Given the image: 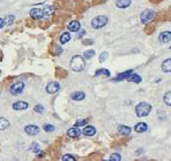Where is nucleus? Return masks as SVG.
<instances>
[{
	"label": "nucleus",
	"mask_w": 171,
	"mask_h": 161,
	"mask_svg": "<svg viewBox=\"0 0 171 161\" xmlns=\"http://www.w3.org/2000/svg\"><path fill=\"white\" fill-rule=\"evenodd\" d=\"M71 68L75 72H82L86 68L85 59L81 55H75L71 59Z\"/></svg>",
	"instance_id": "f257e3e1"
},
{
	"label": "nucleus",
	"mask_w": 171,
	"mask_h": 161,
	"mask_svg": "<svg viewBox=\"0 0 171 161\" xmlns=\"http://www.w3.org/2000/svg\"><path fill=\"white\" fill-rule=\"evenodd\" d=\"M152 106L150 104H148L146 102H142L139 103L135 108L136 115L138 117H146L149 115V113L151 112Z\"/></svg>",
	"instance_id": "f03ea898"
},
{
	"label": "nucleus",
	"mask_w": 171,
	"mask_h": 161,
	"mask_svg": "<svg viewBox=\"0 0 171 161\" xmlns=\"http://www.w3.org/2000/svg\"><path fill=\"white\" fill-rule=\"evenodd\" d=\"M108 22V17L104 16V15H100V16L95 17L93 20H92V26H93L95 29H99V28L104 27Z\"/></svg>",
	"instance_id": "7ed1b4c3"
},
{
	"label": "nucleus",
	"mask_w": 171,
	"mask_h": 161,
	"mask_svg": "<svg viewBox=\"0 0 171 161\" xmlns=\"http://www.w3.org/2000/svg\"><path fill=\"white\" fill-rule=\"evenodd\" d=\"M155 17V12L153 10H150V9H146L141 13V21L144 24L149 23L150 21Z\"/></svg>",
	"instance_id": "20e7f679"
},
{
	"label": "nucleus",
	"mask_w": 171,
	"mask_h": 161,
	"mask_svg": "<svg viewBox=\"0 0 171 161\" xmlns=\"http://www.w3.org/2000/svg\"><path fill=\"white\" fill-rule=\"evenodd\" d=\"M24 89V84L22 82H17V83L13 84L10 88V93L12 95H19L22 93Z\"/></svg>",
	"instance_id": "39448f33"
},
{
	"label": "nucleus",
	"mask_w": 171,
	"mask_h": 161,
	"mask_svg": "<svg viewBox=\"0 0 171 161\" xmlns=\"http://www.w3.org/2000/svg\"><path fill=\"white\" fill-rule=\"evenodd\" d=\"M59 89H61V86L56 82H50L46 86V92L49 94H55L56 92H59Z\"/></svg>",
	"instance_id": "423d86ee"
},
{
	"label": "nucleus",
	"mask_w": 171,
	"mask_h": 161,
	"mask_svg": "<svg viewBox=\"0 0 171 161\" xmlns=\"http://www.w3.org/2000/svg\"><path fill=\"white\" fill-rule=\"evenodd\" d=\"M43 10L39 8H33L30 10V16L33 18V19H40V18L43 17Z\"/></svg>",
	"instance_id": "0eeeda50"
},
{
	"label": "nucleus",
	"mask_w": 171,
	"mask_h": 161,
	"mask_svg": "<svg viewBox=\"0 0 171 161\" xmlns=\"http://www.w3.org/2000/svg\"><path fill=\"white\" fill-rule=\"evenodd\" d=\"M24 130L28 135H31V136H34V135L39 133V128L35 125H28L24 128Z\"/></svg>",
	"instance_id": "6e6552de"
},
{
	"label": "nucleus",
	"mask_w": 171,
	"mask_h": 161,
	"mask_svg": "<svg viewBox=\"0 0 171 161\" xmlns=\"http://www.w3.org/2000/svg\"><path fill=\"white\" fill-rule=\"evenodd\" d=\"M12 108L16 110V111H22V110L28 108V104L26 102H23V101H18V102H15L12 105Z\"/></svg>",
	"instance_id": "1a4fd4ad"
},
{
	"label": "nucleus",
	"mask_w": 171,
	"mask_h": 161,
	"mask_svg": "<svg viewBox=\"0 0 171 161\" xmlns=\"http://www.w3.org/2000/svg\"><path fill=\"white\" fill-rule=\"evenodd\" d=\"M159 40L161 42L166 43L171 40V31H163L159 34Z\"/></svg>",
	"instance_id": "9d476101"
},
{
	"label": "nucleus",
	"mask_w": 171,
	"mask_h": 161,
	"mask_svg": "<svg viewBox=\"0 0 171 161\" xmlns=\"http://www.w3.org/2000/svg\"><path fill=\"white\" fill-rule=\"evenodd\" d=\"M82 133V131L79 129V127H75L74 128H71V129H69V131H68V136H69L71 138H77L79 137L81 135Z\"/></svg>",
	"instance_id": "9b49d317"
},
{
	"label": "nucleus",
	"mask_w": 171,
	"mask_h": 161,
	"mask_svg": "<svg viewBox=\"0 0 171 161\" xmlns=\"http://www.w3.org/2000/svg\"><path fill=\"white\" fill-rule=\"evenodd\" d=\"M161 68L164 72H171V58L165 59L161 65Z\"/></svg>",
	"instance_id": "f8f14e48"
},
{
	"label": "nucleus",
	"mask_w": 171,
	"mask_h": 161,
	"mask_svg": "<svg viewBox=\"0 0 171 161\" xmlns=\"http://www.w3.org/2000/svg\"><path fill=\"white\" fill-rule=\"evenodd\" d=\"M118 131H119L120 134L123 135V136H128V135L131 133V128L128 127V126L121 125L118 127Z\"/></svg>",
	"instance_id": "ddd939ff"
},
{
	"label": "nucleus",
	"mask_w": 171,
	"mask_h": 161,
	"mask_svg": "<svg viewBox=\"0 0 171 161\" xmlns=\"http://www.w3.org/2000/svg\"><path fill=\"white\" fill-rule=\"evenodd\" d=\"M83 133L86 136H94L96 134V128L93 127V126H87V127L84 128Z\"/></svg>",
	"instance_id": "4468645a"
},
{
	"label": "nucleus",
	"mask_w": 171,
	"mask_h": 161,
	"mask_svg": "<svg viewBox=\"0 0 171 161\" xmlns=\"http://www.w3.org/2000/svg\"><path fill=\"white\" fill-rule=\"evenodd\" d=\"M80 27H81V25H80V22L79 21H71V22L69 23L68 25V28L71 31H74V32H75V31H79L80 30Z\"/></svg>",
	"instance_id": "2eb2a0df"
},
{
	"label": "nucleus",
	"mask_w": 171,
	"mask_h": 161,
	"mask_svg": "<svg viewBox=\"0 0 171 161\" xmlns=\"http://www.w3.org/2000/svg\"><path fill=\"white\" fill-rule=\"evenodd\" d=\"M148 129V126L145 124V123H138L137 125L135 126V131L137 133H143Z\"/></svg>",
	"instance_id": "dca6fc26"
},
{
	"label": "nucleus",
	"mask_w": 171,
	"mask_h": 161,
	"mask_svg": "<svg viewBox=\"0 0 171 161\" xmlns=\"http://www.w3.org/2000/svg\"><path fill=\"white\" fill-rule=\"evenodd\" d=\"M130 4H131V0H118L116 2L117 7L119 8H126L130 6Z\"/></svg>",
	"instance_id": "f3484780"
},
{
	"label": "nucleus",
	"mask_w": 171,
	"mask_h": 161,
	"mask_svg": "<svg viewBox=\"0 0 171 161\" xmlns=\"http://www.w3.org/2000/svg\"><path fill=\"white\" fill-rule=\"evenodd\" d=\"M127 80H128L129 82H133V83L138 84V83H140V82L142 81V78H141L139 75H137V74H131V75H130L129 77L127 78Z\"/></svg>",
	"instance_id": "a211bd4d"
},
{
	"label": "nucleus",
	"mask_w": 171,
	"mask_h": 161,
	"mask_svg": "<svg viewBox=\"0 0 171 161\" xmlns=\"http://www.w3.org/2000/svg\"><path fill=\"white\" fill-rule=\"evenodd\" d=\"M71 98L75 101H82L86 98V95L83 92H75L74 94H72Z\"/></svg>",
	"instance_id": "6ab92c4d"
},
{
	"label": "nucleus",
	"mask_w": 171,
	"mask_h": 161,
	"mask_svg": "<svg viewBox=\"0 0 171 161\" xmlns=\"http://www.w3.org/2000/svg\"><path fill=\"white\" fill-rule=\"evenodd\" d=\"M9 121L7 119L3 118V117H0V130H5L9 127Z\"/></svg>",
	"instance_id": "aec40b11"
},
{
	"label": "nucleus",
	"mask_w": 171,
	"mask_h": 161,
	"mask_svg": "<svg viewBox=\"0 0 171 161\" xmlns=\"http://www.w3.org/2000/svg\"><path fill=\"white\" fill-rule=\"evenodd\" d=\"M132 71H127V72H122V74H120L118 77H117L115 80L117 81H122V80H125V79H127L130 75L132 74Z\"/></svg>",
	"instance_id": "412c9836"
},
{
	"label": "nucleus",
	"mask_w": 171,
	"mask_h": 161,
	"mask_svg": "<svg viewBox=\"0 0 171 161\" xmlns=\"http://www.w3.org/2000/svg\"><path fill=\"white\" fill-rule=\"evenodd\" d=\"M100 75H105L106 77H110L111 72L108 71L107 69H98L96 72V74H95V75H96V77H99Z\"/></svg>",
	"instance_id": "4be33fe9"
},
{
	"label": "nucleus",
	"mask_w": 171,
	"mask_h": 161,
	"mask_svg": "<svg viewBox=\"0 0 171 161\" xmlns=\"http://www.w3.org/2000/svg\"><path fill=\"white\" fill-rule=\"evenodd\" d=\"M69 39H71V34H69V32H64V33L62 34V36H61V42L62 43V45H65V43L69 42Z\"/></svg>",
	"instance_id": "5701e85b"
},
{
	"label": "nucleus",
	"mask_w": 171,
	"mask_h": 161,
	"mask_svg": "<svg viewBox=\"0 0 171 161\" xmlns=\"http://www.w3.org/2000/svg\"><path fill=\"white\" fill-rule=\"evenodd\" d=\"M14 21V16L13 15H7L5 18H4V23L5 25H11L13 23Z\"/></svg>",
	"instance_id": "b1692460"
},
{
	"label": "nucleus",
	"mask_w": 171,
	"mask_h": 161,
	"mask_svg": "<svg viewBox=\"0 0 171 161\" xmlns=\"http://www.w3.org/2000/svg\"><path fill=\"white\" fill-rule=\"evenodd\" d=\"M53 11H55V8L52 7V6H45L43 9V13L44 15H50L53 13Z\"/></svg>",
	"instance_id": "393cba45"
},
{
	"label": "nucleus",
	"mask_w": 171,
	"mask_h": 161,
	"mask_svg": "<svg viewBox=\"0 0 171 161\" xmlns=\"http://www.w3.org/2000/svg\"><path fill=\"white\" fill-rule=\"evenodd\" d=\"M164 102H165L166 105L171 106V91L164 95Z\"/></svg>",
	"instance_id": "a878e982"
},
{
	"label": "nucleus",
	"mask_w": 171,
	"mask_h": 161,
	"mask_svg": "<svg viewBox=\"0 0 171 161\" xmlns=\"http://www.w3.org/2000/svg\"><path fill=\"white\" fill-rule=\"evenodd\" d=\"M95 55V52L93 49H89V50H86V52H84V56L87 59H92L93 56Z\"/></svg>",
	"instance_id": "bb28decb"
},
{
	"label": "nucleus",
	"mask_w": 171,
	"mask_h": 161,
	"mask_svg": "<svg viewBox=\"0 0 171 161\" xmlns=\"http://www.w3.org/2000/svg\"><path fill=\"white\" fill-rule=\"evenodd\" d=\"M30 150L33 151L34 153H39L40 152V148H39V145L37 143H32L31 144V147H30Z\"/></svg>",
	"instance_id": "cd10ccee"
},
{
	"label": "nucleus",
	"mask_w": 171,
	"mask_h": 161,
	"mask_svg": "<svg viewBox=\"0 0 171 161\" xmlns=\"http://www.w3.org/2000/svg\"><path fill=\"white\" fill-rule=\"evenodd\" d=\"M43 129H44V131H46V132H52L55 128V126H52V125L45 124L43 126Z\"/></svg>",
	"instance_id": "c85d7f7f"
},
{
	"label": "nucleus",
	"mask_w": 171,
	"mask_h": 161,
	"mask_svg": "<svg viewBox=\"0 0 171 161\" xmlns=\"http://www.w3.org/2000/svg\"><path fill=\"white\" fill-rule=\"evenodd\" d=\"M34 111L37 112L39 114H42V113L44 112V108L42 105H37V106L34 107Z\"/></svg>",
	"instance_id": "c756f323"
},
{
	"label": "nucleus",
	"mask_w": 171,
	"mask_h": 161,
	"mask_svg": "<svg viewBox=\"0 0 171 161\" xmlns=\"http://www.w3.org/2000/svg\"><path fill=\"white\" fill-rule=\"evenodd\" d=\"M109 159L112 160V161H118V160H121V156H120L119 154H117V153H114L113 155L110 156Z\"/></svg>",
	"instance_id": "7c9ffc66"
},
{
	"label": "nucleus",
	"mask_w": 171,
	"mask_h": 161,
	"mask_svg": "<svg viewBox=\"0 0 171 161\" xmlns=\"http://www.w3.org/2000/svg\"><path fill=\"white\" fill-rule=\"evenodd\" d=\"M107 58H108V53L107 52H103L102 55H100V59H99V61L101 62H104L107 59Z\"/></svg>",
	"instance_id": "2f4dec72"
},
{
	"label": "nucleus",
	"mask_w": 171,
	"mask_h": 161,
	"mask_svg": "<svg viewBox=\"0 0 171 161\" xmlns=\"http://www.w3.org/2000/svg\"><path fill=\"white\" fill-rule=\"evenodd\" d=\"M85 124H87V120H80V121H78L75 123V127H80V126H83Z\"/></svg>",
	"instance_id": "473e14b6"
},
{
	"label": "nucleus",
	"mask_w": 171,
	"mask_h": 161,
	"mask_svg": "<svg viewBox=\"0 0 171 161\" xmlns=\"http://www.w3.org/2000/svg\"><path fill=\"white\" fill-rule=\"evenodd\" d=\"M62 160H72V161H75V157L71 156V155H65L64 157H62Z\"/></svg>",
	"instance_id": "72a5a7b5"
},
{
	"label": "nucleus",
	"mask_w": 171,
	"mask_h": 161,
	"mask_svg": "<svg viewBox=\"0 0 171 161\" xmlns=\"http://www.w3.org/2000/svg\"><path fill=\"white\" fill-rule=\"evenodd\" d=\"M5 25L4 23V19H2V18H0V28H2L3 26Z\"/></svg>",
	"instance_id": "f704fd0d"
},
{
	"label": "nucleus",
	"mask_w": 171,
	"mask_h": 161,
	"mask_svg": "<svg viewBox=\"0 0 171 161\" xmlns=\"http://www.w3.org/2000/svg\"><path fill=\"white\" fill-rule=\"evenodd\" d=\"M85 33H86V31H85V30H82L81 32H80V34H79V36H78V37H79V39H81V37L83 36Z\"/></svg>",
	"instance_id": "c9c22d12"
}]
</instances>
